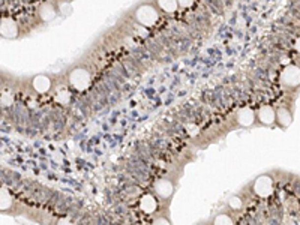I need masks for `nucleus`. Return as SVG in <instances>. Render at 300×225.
Wrapping results in <instances>:
<instances>
[{
    "label": "nucleus",
    "instance_id": "obj_1",
    "mask_svg": "<svg viewBox=\"0 0 300 225\" xmlns=\"http://www.w3.org/2000/svg\"><path fill=\"white\" fill-rule=\"evenodd\" d=\"M158 18H159L158 11L153 6H150V5H141L135 11V20L141 26H146V27L153 26L158 21Z\"/></svg>",
    "mask_w": 300,
    "mask_h": 225
},
{
    "label": "nucleus",
    "instance_id": "obj_2",
    "mask_svg": "<svg viewBox=\"0 0 300 225\" xmlns=\"http://www.w3.org/2000/svg\"><path fill=\"white\" fill-rule=\"evenodd\" d=\"M69 81L72 84V87L83 92L90 87V83H92V77H90L89 71L84 68H77L69 74Z\"/></svg>",
    "mask_w": 300,
    "mask_h": 225
},
{
    "label": "nucleus",
    "instance_id": "obj_3",
    "mask_svg": "<svg viewBox=\"0 0 300 225\" xmlns=\"http://www.w3.org/2000/svg\"><path fill=\"white\" fill-rule=\"evenodd\" d=\"M254 192L261 197V198H266V197H270L273 192V180L270 179L269 176H260L255 182H254Z\"/></svg>",
    "mask_w": 300,
    "mask_h": 225
},
{
    "label": "nucleus",
    "instance_id": "obj_4",
    "mask_svg": "<svg viewBox=\"0 0 300 225\" xmlns=\"http://www.w3.org/2000/svg\"><path fill=\"white\" fill-rule=\"evenodd\" d=\"M281 81H282V84L290 86V87L299 86L300 84V68L296 65H288L281 74Z\"/></svg>",
    "mask_w": 300,
    "mask_h": 225
},
{
    "label": "nucleus",
    "instance_id": "obj_5",
    "mask_svg": "<svg viewBox=\"0 0 300 225\" xmlns=\"http://www.w3.org/2000/svg\"><path fill=\"white\" fill-rule=\"evenodd\" d=\"M0 35L6 39H14L18 35V26L12 18H2L0 21Z\"/></svg>",
    "mask_w": 300,
    "mask_h": 225
},
{
    "label": "nucleus",
    "instance_id": "obj_6",
    "mask_svg": "<svg viewBox=\"0 0 300 225\" xmlns=\"http://www.w3.org/2000/svg\"><path fill=\"white\" fill-rule=\"evenodd\" d=\"M155 192L158 194V197L167 200L174 194V183L168 179H159L155 183Z\"/></svg>",
    "mask_w": 300,
    "mask_h": 225
},
{
    "label": "nucleus",
    "instance_id": "obj_7",
    "mask_svg": "<svg viewBox=\"0 0 300 225\" xmlns=\"http://www.w3.org/2000/svg\"><path fill=\"white\" fill-rule=\"evenodd\" d=\"M257 116H258V120L263 123V125H272L275 120H276V111L270 107V105H263L258 112H257Z\"/></svg>",
    "mask_w": 300,
    "mask_h": 225
},
{
    "label": "nucleus",
    "instance_id": "obj_8",
    "mask_svg": "<svg viewBox=\"0 0 300 225\" xmlns=\"http://www.w3.org/2000/svg\"><path fill=\"white\" fill-rule=\"evenodd\" d=\"M254 122H255V112L249 107H245L242 110H239V112H237V123L240 126H251Z\"/></svg>",
    "mask_w": 300,
    "mask_h": 225
},
{
    "label": "nucleus",
    "instance_id": "obj_9",
    "mask_svg": "<svg viewBox=\"0 0 300 225\" xmlns=\"http://www.w3.org/2000/svg\"><path fill=\"white\" fill-rule=\"evenodd\" d=\"M140 207L144 213H155L156 209H158V200L155 198L153 195H150V194H146L143 195V198L140 201Z\"/></svg>",
    "mask_w": 300,
    "mask_h": 225
},
{
    "label": "nucleus",
    "instance_id": "obj_10",
    "mask_svg": "<svg viewBox=\"0 0 300 225\" xmlns=\"http://www.w3.org/2000/svg\"><path fill=\"white\" fill-rule=\"evenodd\" d=\"M276 122L281 128H288L293 122V114L291 111L285 107H281L276 110Z\"/></svg>",
    "mask_w": 300,
    "mask_h": 225
},
{
    "label": "nucleus",
    "instance_id": "obj_11",
    "mask_svg": "<svg viewBox=\"0 0 300 225\" xmlns=\"http://www.w3.org/2000/svg\"><path fill=\"white\" fill-rule=\"evenodd\" d=\"M51 87V80L45 75H38L33 78V89L38 93H47Z\"/></svg>",
    "mask_w": 300,
    "mask_h": 225
},
{
    "label": "nucleus",
    "instance_id": "obj_12",
    "mask_svg": "<svg viewBox=\"0 0 300 225\" xmlns=\"http://www.w3.org/2000/svg\"><path fill=\"white\" fill-rule=\"evenodd\" d=\"M39 17L44 20V21H51L54 17H56V9L53 5L50 3H44L39 6Z\"/></svg>",
    "mask_w": 300,
    "mask_h": 225
},
{
    "label": "nucleus",
    "instance_id": "obj_13",
    "mask_svg": "<svg viewBox=\"0 0 300 225\" xmlns=\"http://www.w3.org/2000/svg\"><path fill=\"white\" fill-rule=\"evenodd\" d=\"M12 206V197L11 194L5 189L0 188V210H8Z\"/></svg>",
    "mask_w": 300,
    "mask_h": 225
},
{
    "label": "nucleus",
    "instance_id": "obj_14",
    "mask_svg": "<svg viewBox=\"0 0 300 225\" xmlns=\"http://www.w3.org/2000/svg\"><path fill=\"white\" fill-rule=\"evenodd\" d=\"M158 5L162 11L171 14V12H176L177 8H179V2L177 0H158Z\"/></svg>",
    "mask_w": 300,
    "mask_h": 225
},
{
    "label": "nucleus",
    "instance_id": "obj_15",
    "mask_svg": "<svg viewBox=\"0 0 300 225\" xmlns=\"http://www.w3.org/2000/svg\"><path fill=\"white\" fill-rule=\"evenodd\" d=\"M213 225H234V221L230 215L227 213H221L215 218L213 221Z\"/></svg>",
    "mask_w": 300,
    "mask_h": 225
},
{
    "label": "nucleus",
    "instance_id": "obj_16",
    "mask_svg": "<svg viewBox=\"0 0 300 225\" xmlns=\"http://www.w3.org/2000/svg\"><path fill=\"white\" fill-rule=\"evenodd\" d=\"M56 101L60 102V104H68L71 101V93L66 90V89H60L57 93H56Z\"/></svg>",
    "mask_w": 300,
    "mask_h": 225
},
{
    "label": "nucleus",
    "instance_id": "obj_17",
    "mask_svg": "<svg viewBox=\"0 0 300 225\" xmlns=\"http://www.w3.org/2000/svg\"><path fill=\"white\" fill-rule=\"evenodd\" d=\"M228 206H230L233 210H239V209L243 207V201H242V198H240V197L234 195V197H231V198L228 200Z\"/></svg>",
    "mask_w": 300,
    "mask_h": 225
},
{
    "label": "nucleus",
    "instance_id": "obj_18",
    "mask_svg": "<svg viewBox=\"0 0 300 225\" xmlns=\"http://www.w3.org/2000/svg\"><path fill=\"white\" fill-rule=\"evenodd\" d=\"M0 101H2L3 105H11L14 99H12V95H11V93H3L2 98H0Z\"/></svg>",
    "mask_w": 300,
    "mask_h": 225
},
{
    "label": "nucleus",
    "instance_id": "obj_19",
    "mask_svg": "<svg viewBox=\"0 0 300 225\" xmlns=\"http://www.w3.org/2000/svg\"><path fill=\"white\" fill-rule=\"evenodd\" d=\"M152 225H171V222L167 219V218H162V216H159V218H156L153 222H152Z\"/></svg>",
    "mask_w": 300,
    "mask_h": 225
},
{
    "label": "nucleus",
    "instance_id": "obj_20",
    "mask_svg": "<svg viewBox=\"0 0 300 225\" xmlns=\"http://www.w3.org/2000/svg\"><path fill=\"white\" fill-rule=\"evenodd\" d=\"M179 2V6H183V8H188L192 5V0H177Z\"/></svg>",
    "mask_w": 300,
    "mask_h": 225
},
{
    "label": "nucleus",
    "instance_id": "obj_21",
    "mask_svg": "<svg viewBox=\"0 0 300 225\" xmlns=\"http://www.w3.org/2000/svg\"><path fill=\"white\" fill-rule=\"evenodd\" d=\"M56 225H74V224L71 221H68V219H59Z\"/></svg>",
    "mask_w": 300,
    "mask_h": 225
},
{
    "label": "nucleus",
    "instance_id": "obj_22",
    "mask_svg": "<svg viewBox=\"0 0 300 225\" xmlns=\"http://www.w3.org/2000/svg\"><path fill=\"white\" fill-rule=\"evenodd\" d=\"M294 47H296V50L300 53V36L297 38V41H296V45H294Z\"/></svg>",
    "mask_w": 300,
    "mask_h": 225
},
{
    "label": "nucleus",
    "instance_id": "obj_23",
    "mask_svg": "<svg viewBox=\"0 0 300 225\" xmlns=\"http://www.w3.org/2000/svg\"><path fill=\"white\" fill-rule=\"evenodd\" d=\"M0 21H2V20H0Z\"/></svg>",
    "mask_w": 300,
    "mask_h": 225
}]
</instances>
